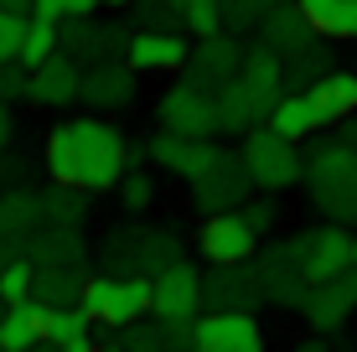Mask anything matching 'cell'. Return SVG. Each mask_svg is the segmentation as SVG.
<instances>
[{
    "label": "cell",
    "instance_id": "cell-1",
    "mask_svg": "<svg viewBox=\"0 0 357 352\" xmlns=\"http://www.w3.org/2000/svg\"><path fill=\"white\" fill-rule=\"evenodd\" d=\"M125 130H114L109 119H63V125L47 130V145H42V161L52 181H63V187H83V192H114L119 176H125Z\"/></svg>",
    "mask_w": 357,
    "mask_h": 352
},
{
    "label": "cell",
    "instance_id": "cell-21",
    "mask_svg": "<svg viewBox=\"0 0 357 352\" xmlns=\"http://www.w3.org/2000/svg\"><path fill=\"white\" fill-rule=\"evenodd\" d=\"M259 36H264V47H275L280 57H290V52H301V47L316 42L311 21H305L295 6H269L264 21H259Z\"/></svg>",
    "mask_w": 357,
    "mask_h": 352
},
{
    "label": "cell",
    "instance_id": "cell-16",
    "mask_svg": "<svg viewBox=\"0 0 357 352\" xmlns=\"http://www.w3.org/2000/svg\"><path fill=\"white\" fill-rule=\"evenodd\" d=\"M243 63V47H238V36H228V31H213V36H197V52L187 57V68H192V78L202 83V89H218L223 78H233Z\"/></svg>",
    "mask_w": 357,
    "mask_h": 352
},
{
    "label": "cell",
    "instance_id": "cell-18",
    "mask_svg": "<svg viewBox=\"0 0 357 352\" xmlns=\"http://www.w3.org/2000/svg\"><path fill=\"white\" fill-rule=\"evenodd\" d=\"M305 93H311V104H316L321 130H331V125H342V119L357 114V72H347V68H326Z\"/></svg>",
    "mask_w": 357,
    "mask_h": 352
},
{
    "label": "cell",
    "instance_id": "cell-30",
    "mask_svg": "<svg viewBox=\"0 0 357 352\" xmlns=\"http://www.w3.org/2000/svg\"><path fill=\"white\" fill-rule=\"evenodd\" d=\"M31 259H6L0 264V306H16V300L31 296Z\"/></svg>",
    "mask_w": 357,
    "mask_h": 352
},
{
    "label": "cell",
    "instance_id": "cell-19",
    "mask_svg": "<svg viewBox=\"0 0 357 352\" xmlns=\"http://www.w3.org/2000/svg\"><path fill=\"white\" fill-rule=\"evenodd\" d=\"M42 332H47V300H16V306L0 311V352H31L42 347Z\"/></svg>",
    "mask_w": 357,
    "mask_h": 352
},
{
    "label": "cell",
    "instance_id": "cell-17",
    "mask_svg": "<svg viewBox=\"0 0 357 352\" xmlns=\"http://www.w3.org/2000/svg\"><path fill=\"white\" fill-rule=\"evenodd\" d=\"M249 264H254V259H249ZM249 264H207V270H202V306H207V311H233V306L249 311L254 300H259V285L243 280V275H249Z\"/></svg>",
    "mask_w": 357,
    "mask_h": 352
},
{
    "label": "cell",
    "instance_id": "cell-33",
    "mask_svg": "<svg viewBox=\"0 0 357 352\" xmlns=\"http://www.w3.org/2000/svg\"><path fill=\"white\" fill-rule=\"evenodd\" d=\"M135 16H140V31H181V10L161 6V0H130Z\"/></svg>",
    "mask_w": 357,
    "mask_h": 352
},
{
    "label": "cell",
    "instance_id": "cell-36",
    "mask_svg": "<svg viewBox=\"0 0 357 352\" xmlns=\"http://www.w3.org/2000/svg\"><path fill=\"white\" fill-rule=\"evenodd\" d=\"M238 213H243V223L254 228V234H269V228H275V202L269 197H254V202H238Z\"/></svg>",
    "mask_w": 357,
    "mask_h": 352
},
{
    "label": "cell",
    "instance_id": "cell-13",
    "mask_svg": "<svg viewBox=\"0 0 357 352\" xmlns=\"http://www.w3.org/2000/svg\"><path fill=\"white\" fill-rule=\"evenodd\" d=\"M187 57H192V47L181 31H135L125 42V63L135 72H181Z\"/></svg>",
    "mask_w": 357,
    "mask_h": 352
},
{
    "label": "cell",
    "instance_id": "cell-32",
    "mask_svg": "<svg viewBox=\"0 0 357 352\" xmlns=\"http://www.w3.org/2000/svg\"><path fill=\"white\" fill-rule=\"evenodd\" d=\"M275 6V0H223V31H249V26H259L264 21V10Z\"/></svg>",
    "mask_w": 357,
    "mask_h": 352
},
{
    "label": "cell",
    "instance_id": "cell-40",
    "mask_svg": "<svg viewBox=\"0 0 357 352\" xmlns=\"http://www.w3.org/2000/svg\"><path fill=\"white\" fill-rule=\"evenodd\" d=\"M0 6H6V10H26V16H31V0H0Z\"/></svg>",
    "mask_w": 357,
    "mask_h": 352
},
{
    "label": "cell",
    "instance_id": "cell-14",
    "mask_svg": "<svg viewBox=\"0 0 357 352\" xmlns=\"http://www.w3.org/2000/svg\"><path fill=\"white\" fill-rule=\"evenodd\" d=\"M145 151H151V161L161 166V171L192 181V176L218 155V145H213V135H176V130H161V135L145 145Z\"/></svg>",
    "mask_w": 357,
    "mask_h": 352
},
{
    "label": "cell",
    "instance_id": "cell-11",
    "mask_svg": "<svg viewBox=\"0 0 357 352\" xmlns=\"http://www.w3.org/2000/svg\"><path fill=\"white\" fill-rule=\"evenodd\" d=\"M140 72H135L130 63H93L89 72H83V83H78V99L89 104V109H130L135 99H140Z\"/></svg>",
    "mask_w": 357,
    "mask_h": 352
},
{
    "label": "cell",
    "instance_id": "cell-27",
    "mask_svg": "<svg viewBox=\"0 0 357 352\" xmlns=\"http://www.w3.org/2000/svg\"><path fill=\"white\" fill-rule=\"evenodd\" d=\"M181 259V238L166 234V228H145V244H140V275H155L166 264Z\"/></svg>",
    "mask_w": 357,
    "mask_h": 352
},
{
    "label": "cell",
    "instance_id": "cell-44",
    "mask_svg": "<svg viewBox=\"0 0 357 352\" xmlns=\"http://www.w3.org/2000/svg\"><path fill=\"white\" fill-rule=\"evenodd\" d=\"M352 42H357V36H352Z\"/></svg>",
    "mask_w": 357,
    "mask_h": 352
},
{
    "label": "cell",
    "instance_id": "cell-28",
    "mask_svg": "<svg viewBox=\"0 0 357 352\" xmlns=\"http://www.w3.org/2000/svg\"><path fill=\"white\" fill-rule=\"evenodd\" d=\"M119 202H125V213H145L155 202V171H145V166H125V176H119Z\"/></svg>",
    "mask_w": 357,
    "mask_h": 352
},
{
    "label": "cell",
    "instance_id": "cell-34",
    "mask_svg": "<svg viewBox=\"0 0 357 352\" xmlns=\"http://www.w3.org/2000/svg\"><path fill=\"white\" fill-rule=\"evenodd\" d=\"M21 36H26V10H6L0 6V63L21 52Z\"/></svg>",
    "mask_w": 357,
    "mask_h": 352
},
{
    "label": "cell",
    "instance_id": "cell-38",
    "mask_svg": "<svg viewBox=\"0 0 357 352\" xmlns=\"http://www.w3.org/2000/svg\"><path fill=\"white\" fill-rule=\"evenodd\" d=\"M98 0H63V16H93Z\"/></svg>",
    "mask_w": 357,
    "mask_h": 352
},
{
    "label": "cell",
    "instance_id": "cell-9",
    "mask_svg": "<svg viewBox=\"0 0 357 352\" xmlns=\"http://www.w3.org/2000/svg\"><path fill=\"white\" fill-rule=\"evenodd\" d=\"M197 352H264V326L254 311H202L197 316Z\"/></svg>",
    "mask_w": 357,
    "mask_h": 352
},
{
    "label": "cell",
    "instance_id": "cell-24",
    "mask_svg": "<svg viewBox=\"0 0 357 352\" xmlns=\"http://www.w3.org/2000/svg\"><path fill=\"white\" fill-rule=\"evenodd\" d=\"M78 285H83V275L73 270V264H52V270L31 275V296L47 300V306H73V300H78Z\"/></svg>",
    "mask_w": 357,
    "mask_h": 352
},
{
    "label": "cell",
    "instance_id": "cell-15",
    "mask_svg": "<svg viewBox=\"0 0 357 352\" xmlns=\"http://www.w3.org/2000/svg\"><path fill=\"white\" fill-rule=\"evenodd\" d=\"M352 270V234L331 217L326 228H316L311 244H305V285L311 280H331V275Z\"/></svg>",
    "mask_w": 357,
    "mask_h": 352
},
{
    "label": "cell",
    "instance_id": "cell-3",
    "mask_svg": "<svg viewBox=\"0 0 357 352\" xmlns=\"http://www.w3.org/2000/svg\"><path fill=\"white\" fill-rule=\"evenodd\" d=\"M301 176L311 181V202L321 213H331L337 223L357 217V155L347 140H326L321 151H311Z\"/></svg>",
    "mask_w": 357,
    "mask_h": 352
},
{
    "label": "cell",
    "instance_id": "cell-37",
    "mask_svg": "<svg viewBox=\"0 0 357 352\" xmlns=\"http://www.w3.org/2000/svg\"><path fill=\"white\" fill-rule=\"evenodd\" d=\"M31 16H47V21H63V0H31Z\"/></svg>",
    "mask_w": 357,
    "mask_h": 352
},
{
    "label": "cell",
    "instance_id": "cell-42",
    "mask_svg": "<svg viewBox=\"0 0 357 352\" xmlns=\"http://www.w3.org/2000/svg\"><path fill=\"white\" fill-rule=\"evenodd\" d=\"M161 6H176V10H181V6H187V0H161Z\"/></svg>",
    "mask_w": 357,
    "mask_h": 352
},
{
    "label": "cell",
    "instance_id": "cell-4",
    "mask_svg": "<svg viewBox=\"0 0 357 352\" xmlns=\"http://www.w3.org/2000/svg\"><path fill=\"white\" fill-rule=\"evenodd\" d=\"M238 161H243V171H249V181L259 192H290L295 181H301L305 171V161H301V151H295V140L285 135H275V130H243V145H238Z\"/></svg>",
    "mask_w": 357,
    "mask_h": 352
},
{
    "label": "cell",
    "instance_id": "cell-45",
    "mask_svg": "<svg viewBox=\"0 0 357 352\" xmlns=\"http://www.w3.org/2000/svg\"><path fill=\"white\" fill-rule=\"evenodd\" d=\"M352 223H357V217H352Z\"/></svg>",
    "mask_w": 357,
    "mask_h": 352
},
{
    "label": "cell",
    "instance_id": "cell-35",
    "mask_svg": "<svg viewBox=\"0 0 357 352\" xmlns=\"http://www.w3.org/2000/svg\"><path fill=\"white\" fill-rule=\"evenodd\" d=\"M26 83H31V68H21L16 57H10V63H0V104L26 99Z\"/></svg>",
    "mask_w": 357,
    "mask_h": 352
},
{
    "label": "cell",
    "instance_id": "cell-23",
    "mask_svg": "<svg viewBox=\"0 0 357 352\" xmlns=\"http://www.w3.org/2000/svg\"><path fill=\"white\" fill-rule=\"evenodd\" d=\"M213 104H218V130L223 135H243L249 125H259V109H254V93H249V83L233 72V78H223L213 89Z\"/></svg>",
    "mask_w": 357,
    "mask_h": 352
},
{
    "label": "cell",
    "instance_id": "cell-26",
    "mask_svg": "<svg viewBox=\"0 0 357 352\" xmlns=\"http://www.w3.org/2000/svg\"><path fill=\"white\" fill-rule=\"evenodd\" d=\"M52 52H57V21H47V16H26V36H21L16 63H21V68H36V63H47Z\"/></svg>",
    "mask_w": 357,
    "mask_h": 352
},
{
    "label": "cell",
    "instance_id": "cell-25",
    "mask_svg": "<svg viewBox=\"0 0 357 352\" xmlns=\"http://www.w3.org/2000/svg\"><path fill=\"white\" fill-rule=\"evenodd\" d=\"M89 197L93 192H83V187H63V181H52V192H47L36 208H42L52 223H63V228H78L83 217H89Z\"/></svg>",
    "mask_w": 357,
    "mask_h": 352
},
{
    "label": "cell",
    "instance_id": "cell-10",
    "mask_svg": "<svg viewBox=\"0 0 357 352\" xmlns=\"http://www.w3.org/2000/svg\"><path fill=\"white\" fill-rule=\"evenodd\" d=\"M301 311L316 332H342L347 316L357 311V270H342L331 280H311L301 296Z\"/></svg>",
    "mask_w": 357,
    "mask_h": 352
},
{
    "label": "cell",
    "instance_id": "cell-41",
    "mask_svg": "<svg viewBox=\"0 0 357 352\" xmlns=\"http://www.w3.org/2000/svg\"><path fill=\"white\" fill-rule=\"evenodd\" d=\"M98 6H109V10H114V6H130V0H98Z\"/></svg>",
    "mask_w": 357,
    "mask_h": 352
},
{
    "label": "cell",
    "instance_id": "cell-31",
    "mask_svg": "<svg viewBox=\"0 0 357 352\" xmlns=\"http://www.w3.org/2000/svg\"><path fill=\"white\" fill-rule=\"evenodd\" d=\"M36 254H42L47 264H78V259H83V238H78V228H63V223H57V234L47 238V244H36Z\"/></svg>",
    "mask_w": 357,
    "mask_h": 352
},
{
    "label": "cell",
    "instance_id": "cell-20",
    "mask_svg": "<svg viewBox=\"0 0 357 352\" xmlns=\"http://www.w3.org/2000/svg\"><path fill=\"white\" fill-rule=\"evenodd\" d=\"M47 347L57 352H93V321L83 316V306L73 300V306H47V332H42Z\"/></svg>",
    "mask_w": 357,
    "mask_h": 352
},
{
    "label": "cell",
    "instance_id": "cell-39",
    "mask_svg": "<svg viewBox=\"0 0 357 352\" xmlns=\"http://www.w3.org/2000/svg\"><path fill=\"white\" fill-rule=\"evenodd\" d=\"M10 145V104H0V151Z\"/></svg>",
    "mask_w": 357,
    "mask_h": 352
},
{
    "label": "cell",
    "instance_id": "cell-6",
    "mask_svg": "<svg viewBox=\"0 0 357 352\" xmlns=\"http://www.w3.org/2000/svg\"><path fill=\"white\" fill-rule=\"evenodd\" d=\"M197 249H202L207 264H249L259 254V234L243 223L238 208H223V213H207L202 234H197Z\"/></svg>",
    "mask_w": 357,
    "mask_h": 352
},
{
    "label": "cell",
    "instance_id": "cell-2",
    "mask_svg": "<svg viewBox=\"0 0 357 352\" xmlns=\"http://www.w3.org/2000/svg\"><path fill=\"white\" fill-rule=\"evenodd\" d=\"M151 275H89L78 285V306L93 326H130L151 316Z\"/></svg>",
    "mask_w": 357,
    "mask_h": 352
},
{
    "label": "cell",
    "instance_id": "cell-29",
    "mask_svg": "<svg viewBox=\"0 0 357 352\" xmlns=\"http://www.w3.org/2000/svg\"><path fill=\"white\" fill-rule=\"evenodd\" d=\"M181 31H192V36L223 31V0H187L181 6Z\"/></svg>",
    "mask_w": 357,
    "mask_h": 352
},
{
    "label": "cell",
    "instance_id": "cell-22",
    "mask_svg": "<svg viewBox=\"0 0 357 352\" xmlns=\"http://www.w3.org/2000/svg\"><path fill=\"white\" fill-rule=\"evenodd\" d=\"M264 125L275 130V135H285V140H295V145H301V140H311L316 130H321V119H316L311 93L301 89V93H280V99H275V109L264 114Z\"/></svg>",
    "mask_w": 357,
    "mask_h": 352
},
{
    "label": "cell",
    "instance_id": "cell-43",
    "mask_svg": "<svg viewBox=\"0 0 357 352\" xmlns=\"http://www.w3.org/2000/svg\"><path fill=\"white\" fill-rule=\"evenodd\" d=\"M347 145H352V155H357V130H352V140H347Z\"/></svg>",
    "mask_w": 357,
    "mask_h": 352
},
{
    "label": "cell",
    "instance_id": "cell-7",
    "mask_svg": "<svg viewBox=\"0 0 357 352\" xmlns=\"http://www.w3.org/2000/svg\"><path fill=\"white\" fill-rule=\"evenodd\" d=\"M249 171H243L238 151H218L213 161L202 166V171L192 176V197L202 213H223V208H238L243 197H249Z\"/></svg>",
    "mask_w": 357,
    "mask_h": 352
},
{
    "label": "cell",
    "instance_id": "cell-12",
    "mask_svg": "<svg viewBox=\"0 0 357 352\" xmlns=\"http://www.w3.org/2000/svg\"><path fill=\"white\" fill-rule=\"evenodd\" d=\"M78 83H83L78 57H68L63 47H57L47 63H36V68H31L26 99H31V104H42V109H68L73 99H78Z\"/></svg>",
    "mask_w": 357,
    "mask_h": 352
},
{
    "label": "cell",
    "instance_id": "cell-8",
    "mask_svg": "<svg viewBox=\"0 0 357 352\" xmlns=\"http://www.w3.org/2000/svg\"><path fill=\"white\" fill-rule=\"evenodd\" d=\"M151 311L155 321H187L197 316V306H202V270H197L192 259H176L166 264V270L151 275Z\"/></svg>",
    "mask_w": 357,
    "mask_h": 352
},
{
    "label": "cell",
    "instance_id": "cell-5",
    "mask_svg": "<svg viewBox=\"0 0 357 352\" xmlns=\"http://www.w3.org/2000/svg\"><path fill=\"white\" fill-rule=\"evenodd\" d=\"M155 119H161V130H176V135H218L213 89H202L197 78L176 83V89H166L161 104H155Z\"/></svg>",
    "mask_w": 357,
    "mask_h": 352
}]
</instances>
